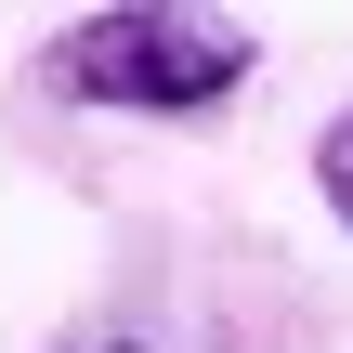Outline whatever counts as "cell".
I'll return each mask as SVG.
<instances>
[{"mask_svg":"<svg viewBox=\"0 0 353 353\" xmlns=\"http://www.w3.org/2000/svg\"><path fill=\"white\" fill-rule=\"evenodd\" d=\"M262 65V39L236 13H170V0H118V13H79L52 39V92L79 105H118V118H210L236 105Z\"/></svg>","mask_w":353,"mask_h":353,"instance_id":"cell-1","label":"cell"},{"mask_svg":"<svg viewBox=\"0 0 353 353\" xmlns=\"http://www.w3.org/2000/svg\"><path fill=\"white\" fill-rule=\"evenodd\" d=\"M314 196H327V223L353 236V105L327 118V131H314Z\"/></svg>","mask_w":353,"mask_h":353,"instance_id":"cell-2","label":"cell"},{"mask_svg":"<svg viewBox=\"0 0 353 353\" xmlns=\"http://www.w3.org/2000/svg\"><path fill=\"white\" fill-rule=\"evenodd\" d=\"M52 353H157V341H144L131 314H105V327H65V341H52Z\"/></svg>","mask_w":353,"mask_h":353,"instance_id":"cell-3","label":"cell"}]
</instances>
